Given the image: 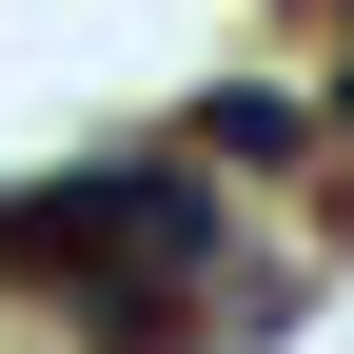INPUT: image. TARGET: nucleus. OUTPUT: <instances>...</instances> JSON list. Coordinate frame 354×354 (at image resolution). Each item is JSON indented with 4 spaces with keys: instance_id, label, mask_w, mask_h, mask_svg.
Returning a JSON list of instances; mask_svg holds the SVG:
<instances>
[{
    "instance_id": "nucleus-1",
    "label": "nucleus",
    "mask_w": 354,
    "mask_h": 354,
    "mask_svg": "<svg viewBox=\"0 0 354 354\" xmlns=\"http://www.w3.org/2000/svg\"><path fill=\"white\" fill-rule=\"evenodd\" d=\"M216 158L276 177V158H315V118H295V99H197V177H216Z\"/></svg>"
}]
</instances>
